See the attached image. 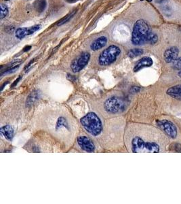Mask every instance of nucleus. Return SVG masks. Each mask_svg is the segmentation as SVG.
I'll return each mask as SVG.
<instances>
[{"label":"nucleus","mask_w":181,"mask_h":204,"mask_svg":"<svg viewBox=\"0 0 181 204\" xmlns=\"http://www.w3.org/2000/svg\"><path fill=\"white\" fill-rule=\"evenodd\" d=\"M15 36L18 39L24 38L26 36H29V28H18L16 29Z\"/></svg>","instance_id":"16"},{"label":"nucleus","mask_w":181,"mask_h":204,"mask_svg":"<svg viewBox=\"0 0 181 204\" xmlns=\"http://www.w3.org/2000/svg\"><path fill=\"white\" fill-rule=\"evenodd\" d=\"M153 63L152 59L148 57H144L142 59H140L139 61L136 63L135 66L134 67V71H136L140 70V69L144 68V67H150Z\"/></svg>","instance_id":"11"},{"label":"nucleus","mask_w":181,"mask_h":204,"mask_svg":"<svg viewBox=\"0 0 181 204\" xmlns=\"http://www.w3.org/2000/svg\"><path fill=\"white\" fill-rule=\"evenodd\" d=\"M130 142L132 152H159L160 151V146L157 143L146 141L140 136H132Z\"/></svg>","instance_id":"2"},{"label":"nucleus","mask_w":181,"mask_h":204,"mask_svg":"<svg viewBox=\"0 0 181 204\" xmlns=\"http://www.w3.org/2000/svg\"><path fill=\"white\" fill-rule=\"evenodd\" d=\"M75 12H76V11H73V12H71V14H68V15H67V16H65L64 18H62V19H61V20H60V21H59V22H58V24H58V26L62 25V24H64L65 22H67V21H68V20H69V19H70L71 18H72L73 16H74V14H75Z\"/></svg>","instance_id":"20"},{"label":"nucleus","mask_w":181,"mask_h":204,"mask_svg":"<svg viewBox=\"0 0 181 204\" xmlns=\"http://www.w3.org/2000/svg\"><path fill=\"white\" fill-rule=\"evenodd\" d=\"M158 37L156 34H153V33H150V34L148 35V38H147V42H149L151 44H155L157 42Z\"/></svg>","instance_id":"19"},{"label":"nucleus","mask_w":181,"mask_h":204,"mask_svg":"<svg viewBox=\"0 0 181 204\" xmlns=\"http://www.w3.org/2000/svg\"><path fill=\"white\" fill-rule=\"evenodd\" d=\"M150 33V27L144 20L140 19L134 24L132 35V42L134 45H142L147 42Z\"/></svg>","instance_id":"3"},{"label":"nucleus","mask_w":181,"mask_h":204,"mask_svg":"<svg viewBox=\"0 0 181 204\" xmlns=\"http://www.w3.org/2000/svg\"><path fill=\"white\" fill-rule=\"evenodd\" d=\"M167 94L174 99L181 100V85L170 87L167 91Z\"/></svg>","instance_id":"13"},{"label":"nucleus","mask_w":181,"mask_h":204,"mask_svg":"<svg viewBox=\"0 0 181 204\" xmlns=\"http://www.w3.org/2000/svg\"><path fill=\"white\" fill-rule=\"evenodd\" d=\"M132 89L134 90L133 91L134 93H136V92L139 91V90H140V89L138 87H134L133 88H132Z\"/></svg>","instance_id":"24"},{"label":"nucleus","mask_w":181,"mask_h":204,"mask_svg":"<svg viewBox=\"0 0 181 204\" xmlns=\"http://www.w3.org/2000/svg\"><path fill=\"white\" fill-rule=\"evenodd\" d=\"M140 1H148V2H150V1H153V0H140Z\"/></svg>","instance_id":"28"},{"label":"nucleus","mask_w":181,"mask_h":204,"mask_svg":"<svg viewBox=\"0 0 181 204\" xmlns=\"http://www.w3.org/2000/svg\"><path fill=\"white\" fill-rule=\"evenodd\" d=\"M0 132H1L2 136L5 137V138L7 139L8 140H12L13 138L14 131L11 126L6 125L2 126L0 129Z\"/></svg>","instance_id":"14"},{"label":"nucleus","mask_w":181,"mask_h":204,"mask_svg":"<svg viewBox=\"0 0 181 204\" xmlns=\"http://www.w3.org/2000/svg\"><path fill=\"white\" fill-rule=\"evenodd\" d=\"M20 78H21V76H20L19 78H17V79H16L15 81H14V82L13 84H12V87H14V86H16V85H17V83L18 82V81H19V80H20Z\"/></svg>","instance_id":"23"},{"label":"nucleus","mask_w":181,"mask_h":204,"mask_svg":"<svg viewBox=\"0 0 181 204\" xmlns=\"http://www.w3.org/2000/svg\"><path fill=\"white\" fill-rule=\"evenodd\" d=\"M107 38L105 36H101L92 42V44L90 46V48L94 51L98 50L102 48H103L107 44Z\"/></svg>","instance_id":"12"},{"label":"nucleus","mask_w":181,"mask_h":204,"mask_svg":"<svg viewBox=\"0 0 181 204\" xmlns=\"http://www.w3.org/2000/svg\"><path fill=\"white\" fill-rule=\"evenodd\" d=\"M4 1H9V0H4Z\"/></svg>","instance_id":"30"},{"label":"nucleus","mask_w":181,"mask_h":204,"mask_svg":"<svg viewBox=\"0 0 181 204\" xmlns=\"http://www.w3.org/2000/svg\"><path fill=\"white\" fill-rule=\"evenodd\" d=\"M157 124L163 131L166 133L167 136L171 138H175L177 136V129L175 124L170 120H157Z\"/></svg>","instance_id":"7"},{"label":"nucleus","mask_w":181,"mask_h":204,"mask_svg":"<svg viewBox=\"0 0 181 204\" xmlns=\"http://www.w3.org/2000/svg\"><path fill=\"white\" fill-rule=\"evenodd\" d=\"M179 50L176 47H171L167 49L164 54V60L167 63H172L178 58Z\"/></svg>","instance_id":"10"},{"label":"nucleus","mask_w":181,"mask_h":204,"mask_svg":"<svg viewBox=\"0 0 181 204\" xmlns=\"http://www.w3.org/2000/svg\"><path fill=\"white\" fill-rule=\"evenodd\" d=\"M172 64L173 67H174L175 69H178V70H181V57L177 59L176 61L172 63Z\"/></svg>","instance_id":"22"},{"label":"nucleus","mask_w":181,"mask_h":204,"mask_svg":"<svg viewBox=\"0 0 181 204\" xmlns=\"http://www.w3.org/2000/svg\"><path fill=\"white\" fill-rule=\"evenodd\" d=\"M89 58H90V54L89 52H84L81 53L80 56L76 60L73 61L72 64H71V67L73 72L77 73L84 68V67L89 62Z\"/></svg>","instance_id":"8"},{"label":"nucleus","mask_w":181,"mask_h":204,"mask_svg":"<svg viewBox=\"0 0 181 204\" xmlns=\"http://www.w3.org/2000/svg\"><path fill=\"white\" fill-rule=\"evenodd\" d=\"M34 8L38 12H42L46 7V0H36L34 2Z\"/></svg>","instance_id":"17"},{"label":"nucleus","mask_w":181,"mask_h":204,"mask_svg":"<svg viewBox=\"0 0 181 204\" xmlns=\"http://www.w3.org/2000/svg\"><path fill=\"white\" fill-rule=\"evenodd\" d=\"M165 0H157V2H159V3H161V2L164 1Z\"/></svg>","instance_id":"27"},{"label":"nucleus","mask_w":181,"mask_h":204,"mask_svg":"<svg viewBox=\"0 0 181 204\" xmlns=\"http://www.w3.org/2000/svg\"><path fill=\"white\" fill-rule=\"evenodd\" d=\"M77 143L81 149L87 152H92L95 150V146L90 139L85 136H79L77 138Z\"/></svg>","instance_id":"9"},{"label":"nucleus","mask_w":181,"mask_h":204,"mask_svg":"<svg viewBox=\"0 0 181 204\" xmlns=\"http://www.w3.org/2000/svg\"><path fill=\"white\" fill-rule=\"evenodd\" d=\"M8 14V8L7 6L4 4H1V19H3V18H5Z\"/></svg>","instance_id":"21"},{"label":"nucleus","mask_w":181,"mask_h":204,"mask_svg":"<svg viewBox=\"0 0 181 204\" xmlns=\"http://www.w3.org/2000/svg\"><path fill=\"white\" fill-rule=\"evenodd\" d=\"M143 54V50L140 48H134L130 50L128 53V56L130 58H134V57H138L140 55Z\"/></svg>","instance_id":"18"},{"label":"nucleus","mask_w":181,"mask_h":204,"mask_svg":"<svg viewBox=\"0 0 181 204\" xmlns=\"http://www.w3.org/2000/svg\"><path fill=\"white\" fill-rule=\"evenodd\" d=\"M121 53V49L115 45H111L105 49L100 54L98 63L102 66H108L115 62Z\"/></svg>","instance_id":"5"},{"label":"nucleus","mask_w":181,"mask_h":204,"mask_svg":"<svg viewBox=\"0 0 181 204\" xmlns=\"http://www.w3.org/2000/svg\"><path fill=\"white\" fill-rule=\"evenodd\" d=\"M31 48V46H26L25 47V48H24V50H23V51H24V52H26V51H28V50H29Z\"/></svg>","instance_id":"25"},{"label":"nucleus","mask_w":181,"mask_h":204,"mask_svg":"<svg viewBox=\"0 0 181 204\" xmlns=\"http://www.w3.org/2000/svg\"><path fill=\"white\" fill-rule=\"evenodd\" d=\"M66 1L69 2V3H75V2L78 1V0H66Z\"/></svg>","instance_id":"26"},{"label":"nucleus","mask_w":181,"mask_h":204,"mask_svg":"<svg viewBox=\"0 0 181 204\" xmlns=\"http://www.w3.org/2000/svg\"><path fill=\"white\" fill-rule=\"evenodd\" d=\"M46 122L49 130L55 136L66 142L71 140L75 131V124L69 114L61 111L52 112L48 114Z\"/></svg>","instance_id":"1"},{"label":"nucleus","mask_w":181,"mask_h":204,"mask_svg":"<svg viewBox=\"0 0 181 204\" xmlns=\"http://www.w3.org/2000/svg\"><path fill=\"white\" fill-rule=\"evenodd\" d=\"M80 122L85 131L93 136H98L103 131L101 120L94 112L87 114L81 118Z\"/></svg>","instance_id":"4"},{"label":"nucleus","mask_w":181,"mask_h":204,"mask_svg":"<svg viewBox=\"0 0 181 204\" xmlns=\"http://www.w3.org/2000/svg\"><path fill=\"white\" fill-rule=\"evenodd\" d=\"M40 97V93L38 91H33L30 94L26 100V106H31Z\"/></svg>","instance_id":"15"},{"label":"nucleus","mask_w":181,"mask_h":204,"mask_svg":"<svg viewBox=\"0 0 181 204\" xmlns=\"http://www.w3.org/2000/svg\"><path fill=\"white\" fill-rule=\"evenodd\" d=\"M178 75H179V76H180V77L181 78V70H180V71H179V73H178Z\"/></svg>","instance_id":"29"},{"label":"nucleus","mask_w":181,"mask_h":204,"mask_svg":"<svg viewBox=\"0 0 181 204\" xmlns=\"http://www.w3.org/2000/svg\"><path fill=\"white\" fill-rule=\"evenodd\" d=\"M105 109L110 114H117L126 110V104L123 100L116 97H112L105 101Z\"/></svg>","instance_id":"6"}]
</instances>
